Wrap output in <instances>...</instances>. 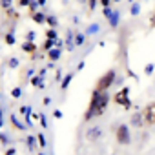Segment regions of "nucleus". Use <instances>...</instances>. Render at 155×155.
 <instances>
[{"label":"nucleus","instance_id":"1","mask_svg":"<svg viewBox=\"0 0 155 155\" xmlns=\"http://www.w3.org/2000/svg\"><path fill=\"white\" fill-rule=\"evenodd\" d=\"M108 104H110V93L108 91H97V90H93L91 97H90V102H88V108L84 111V120L88 122V120H91L95 117H101L106 111Z\"/></svg>","mask_w":155,"mask_h":155},{"label":"nucleus","instance_id":"22","mask_svg":"<svg viewBox=\"0 0 155 155\" xmlns=\"http://www.w3.org/2000/svg\"><path fill=\"white\" fill-rule=\"evenodd\" d=\"M26 142H28V148H29V150H35V146H37V139H35L33 135H29V137L26 139Z\"/></svg>","mask_w":155,"mask_h":155},{"label":"nucleus","instance_id":"21","mask_svg":"<svg viewBox=\"0 0 155 155\" xmlns=\"http://www.w3.org/2000/svg\"><path fill=\"white\" fill-rule=\"evenodd\" d=\"M37 142H38L40 148H46V137H44L42 131H38V135H37Z\"/></svg>","mask_w":155,"mask_h":155},{"label":"nucleus","instance_id":"27","mask_svg":"<svg viewBox=\"0 0 155 155\" xmlns=\"http://www.w3.org/2000/svg\"><path fill=\"white\" fill-rule=\"evenodd\" d=\"M31 2H33V0H18V6L20 8H29Z\"/></svg>","mask_w":155,"mask_h":155},{"label":"nucleus","instance_id":"33","mask_svg":"<svg viewBox=\"0 0 155 155\" xmlns=\"http://www.w3.org/2000/svg\"><path fill=\"white\" fill-rule=\"evenodd\" d=\"M95 31H99V24H91L88 29V33H95Z\"/></svg>","mask_w":155,"mask_h":155},{"label":"nucleus","instance_id":"29","mask_svg":"<svg viewBox=\"0 0 155 155\" xmlns=\"http://www.w3.org/2000/svg\"><path fill=\"white\" fill-rule=\"evenodd\" d=\"M139 9H140V6H139V4H133V6H131V15H133V17L139 15Z\"/></svg>","mask_w":155,"mask_h":155},{"label":"nucleus","instance_id":"41","mask_svg":"<svg viewBox=\"0 0 155 155\" xmlns=\"http://www.w3.org/2000/svg\"><path fill=\"white\" fill-rule=\"evenodd\" d=\"M111 2H120V0H111Z\"/></svg>","mask_w":155,"mask_h":155},{"label":"nucleus","instance_id":"39","mask_svg":"<svg viewBox=\"0 0 155 155\" xmlns=\"http://www.w3.org/2000/svg\"><path fill=\"white\" fill-rule=\"evenodd\" d=\"M2 124H4V119H2V108H0V128H2Z\"/></svg>","mask_w":155,"mask_h":155},{"label":"nucleus","instance_id":"25","mask_svg":"<svg viewBox=\"0 0 155 155\" xmlns=\"http://www.w3.org/2000/svg\"><path fill=\"white\" fill-rule=\"evenodd\" d=\"M37 8H38V4H37V0H33V2L29 4V13L33 15V13H37Z\"/></svg>","mask_w":155,"mask_h":155},{"label":"nucleus","instance_id":"36","mask_svg":"<svg viewBox=\"0 0 155 155\" xmlns=\"http://www.w3.org/2000/svg\"><path fill=\"white\" fill-rule=\"evenodd\" d=\"M26 38H28L29 42H33V38H35V33H33V31H29V33L26 35Z\"/></svg>","mask_w":155,"mask_h":155},{"label":"nucleus","instance_id":"32","mask_svg":"<svg viewBox=\"0 0 155 155\" xmlns=\"http://www.w3.org/2000/svg\"><path fill=\"white\" fill-rule=\"evenodd\" d=\"M0 4H2L6 9H9L11 8V0H0Z\"/></svg>","mask_w":155,"mask_h":155},{"label":"nucleus","instance_id":"19","mask_svg":"<svg viewBox=\"0 0 155 155\" xmlns=\"http://www.w3.org/2000/svg\"><path fill=\"white\" fill-rule=\"evenodd\" d=\"M46 38H49V40H57V29L49 28V29L46 31Z\"/></svg>","mask_w":155,"mask_h":155},{"label":"nucleus","instance_id":"10","mask_svg":"<svg viewBox=\"0 0 155 155\" xmlns=\"http://www.w3.org/2000/svg\"><path fill=\"white\" fill-rule=\"evenodd\" d=\"M60 55H62V51H60V48H53V49H49V51H48V58H49L51 62H55V60H58V58H60Z\"/></svg>","mask_w":155,"mask_h":155},{"label":"nucleus","instance_id":"17","mask_svg":"<svg viewBox=\"0 0 155 155\" xmlns=\"http://www.w3.org/2000/svg\"><path fill=\"white\" fill-rule=\"evenodd\" d=\"M84 40H86V35H82V33H77L73 42H75V46H82V44H84Z\"/></svg>","mask_w":155,"mask_h":155},{"label":"nucleus","instance_id":"24","mask_svg":"<svg viewBox=\"0 0 155 155\" xmlns=\"http://www.w3.org/2000/svg\"><path fill=\"white\" fill-rule=\"evenodd\" d=\"M153 69H155V66L150 62V64H146V68H144V73H146V75H151V73H153Z\"/></svg>","mask_w":155,"mask_h":155},{"label":"nucleus","instance_id":"3","mask_svg":"<svg viewBox=\"0 0 155 155\" xmlns=\"http://www.w3.org/2000/svg\"><path fill=\"white\" fill-rule=\"evenodd\" d=\"M113 102L117 104V106H122L124 110H130L131 108V99H130V88L128 86H124V88H120L115 95H113Z\"/></svg>","mask_w":155,"mask_h":155},{"label":"nucleus","instance_id":"42","mask_svg":"<svg viewBox=\"0 0 155 155\" xmlns=\"http://www.w3.org/2000/svg\"><path fill=\"white\" fill-rule=\"evenodd\" d=\"M38 155H44V153H38Z\"/></svg>","mask_w":155,"mask_h":155},{"label":"nucleus","instance_id":"18","mask_svg":"<svg viewBox=\"0 0 155 155\" xmlns=\"http://www.w3.org/2000/svg\"><path fill=\"white\" fill-rule=\"evenodd\" d=\"M46 22H48L49 28H53V29H55L57 24H58V22H57V17H53V15H48V17H46Z\"/></svg>","mask_w":155,"mask_h":155},{"label":"nucleus","instance_id":"14","mask_svg":"<svg viewBox=\"0 0 155 155\" xmlns=\"http://www.w3.org/2000/svg\"><path fill=\"white\" fill-rule=\"evenodd\" d=\"M20 113L24 115L26 122H28V124H31V115H33V113H31V108H29V106H22V108H20Z\"/></svg>","mask_w":155,"mask_h":155},{"label":"nucleus","instance_id":"23","mask_svg":"<svg viewBox=\"0 0 155 155\" xmlns=\"http://www.w3.org/2000/svg\"><path fill=\"white\" fill-rule=\"evenodd\" d=\"M20 95H22V88H13V90H11V97H13V99H18Z\"/></svg>","mask_w":155,"mask_h":155},{"label":"nucleus","instance_id":"4","mask_svg":"<svg viewBox=\"0 0 155 155\" xmlns=\"http://www.w3.org/2000/svg\"><path fill=\"white\" fill-rule=\"evenodd\" d=\"M115 140L120 146H128L131 142V131H130V126L128 124H119L115 128Z\"/></svg>","mask_w":155,"mask_h":155},{"label":"nucleus","instance_id":"12","mask_svg":"<svg viewBox=\"0 0 155 155\" xmlns=\"http://www.w3.org/2000/svg\"><path fill=\"white\" fill-rule=\"evenodd\" d=\"M46 17H48V15H44L42 11H37V13L31 15V20L37 22V24H44V22H46Z\"/></svg>","mask_w":155,"mask_h":155},{"label":"nucleus","instance_id":"20","mask_svg":"<svg viewBox=\"0 0 155 155\" xmlns=\"http://www.w3.org/2000/svg\"><path fill=\"white\" fill-rule=\"evenodd\" d=\"M4 40H6V44H8V46H13V44H15V35H13V31H11V33H6Z\"/></svg>","mask_w":155,"mask_h":155},{"label":"nucleus","instance_id":"28","mask_svg":"<svg viewBox=\"0 0 155 155\" xmlns=\"http://www.w3.org/2000/svg\"><path fill=\"white\" fill-rule=\"evenodd\" d=\"M99 2H101L102 9H104V8H111V0H99Z\"/></svg>","mask_w":155,"mask_h":155},{"label":"nucleus","instance_id":"34","mask_svg":"<svg viewBox=\"0 0 155 155\" xmlns=\"http://www.w3.org/2000/svg\"><path fill=\"white\" fill-rule=\"evenodd\" d=\"M9 68H13V69L18 68V60H17V58H11V60H9Z\"/></svg>","mask_w":155,"mask_h":155},{"label":"nucleus","instance_id":"7","mask_svg":"<svg viewBox=\"0 0 155 155\" xmlns=\"http://www.w3.org/2000/svg\"><path fill=\"white\" fill-rule=\"evenodd\" d=\"M131 124H133L135 128L144 126V119H142V113H140V111H135V113L131 115Z\"/></svg>","mask_w":155,"mask_h":155},{"label":"nucleus","instance_id":"31","mask_svg":"<svg viewBox=\"0 0 155 155\" xmlns=\"http://www.w3.org/2000/svg\"><path fill=\"white\" fill-rule=\"evenodd\" d=\"M150 28H151V29H155V11L150 15Z\"/></svg>","mask_w":155,"mask_h":155},{"label":"nucleus","instance_id":"11","mask_svg":"<svg viewBox=\"0 0 155 155\" xmlns=\"http://www.w3.org/2000/svg\"><path fill=\"white\" fill-rule=\"evenodd\" d=\"M31 86H33V88H38V90H42V88H44L42 75H33V77H31Z\"/></svg>","mask_w":155,"mask_h":155},{"label":"nucleus","instance_id":"43","mask_svg":"<svg viewBox=\"0 0 155 155\" xmlns=\"http://www.w3.org/2000/svg\"><path fill=\"white\" fill-rule=\"evenodd\" d=\"M130 2H133V0H130Z\"/></svg>","mask_w":155,"mask_h":155},{"label":"nucleus","instance_id":"13","mask_svg":"<svg viewBox=\"0 0 155 155\" xmlns=\"http://www.w3.org/2000/svg\"><path fill=\"white\" fill-rule=\"evenodd\" d=\"M108 22H110V28L115 29V28L119 26V13H117V11H111V15L108 17Z\"/></svg>","mask_w":155,"mask_h":155},{"label":"nucleus","instance_id":"40","mask_svg":"<svg viewBox=\"0 0 155 155\" xmlns=\"http://www.w3.org/2000/svg\"><path fill=\"white\" fill-rule=\"evenodd\" d=\"M37 4H38V6H44V4H46V0H37Z\"/></svg>","mask_w":155,"mask_h":155},{"label":"nucleus","instance_id":"2","mask_svg":"<svg viewBox=\"0 0 155 155\" xmlns=\"http://www.w3.org/2000/svg\"><path fill=\"white\" fill-rule=\"evenodd\" d=\"M115 81H117L115 69H108L106 73H102V75L99 77V81H97V84H95V90H97V91H108V90L115 84Z\"/></svg>","mask_w":155,"mask_h":155},{"label":"nucleus","instance_id":"15","mask_svg":"<svg viewBox=\"0 0 155 155\" xmlns=\"http://www.w3.org/2000/svg\"><path fill=\"white\" fill-rule=\"evenodd\" d=\"M55 42H57V40H49V38H46V40H44V44H42V49H44V51L53 49V48H55Z\"/></svg>","mask_w":155,"mask_h":155},{"label":"nucleus","instance_id":"38","mask_svg":"<svg viewBox=\"0 0 155 155\" xmlns=\"http://www.w3.org/2000/svg\"><path fill=\"white\" fill-rule=\"evenodd\" d=\"M6 155H15V148H9V150H6Z\"/></svg>","mask_w":155,"mask_h":155},{"label":"nucleus","instance_id":"35","mask_svg":"<svg viewBox=\"0 0 155 155\" xmlns=\"http://www.w3.org/2000/svg\"><path fill=\"white\" fill-rule=\"evenodd\" d=\"M53 117H55V119H62V111H60V110H55V111H53Z\"/></svg>","mask_w":155,"mask_h":155},{"label":"nucleus","instance_id":"6","mask_svg":"<svg viewBox=\"0 0 155 155\" xmlns=\"http://www.w3.org/2000/svg\"><path fill=\"white\" fill-rule=\"evenodd\" d=\"M101 137H102V131H101V128H90V130L86 131V139H88L90 142H97Z\"/></svg>","mask_w":155,"mask_h":155},{"label":"nucleus","instance_id":"9","mask_svg":"<svg viewBox=\"0 0 155 155\" xmlns=\"http://www.w3.org/2000/svg\"><path fill=\"white\" fill-rule=\"evenodd\" d=\"M73 77H75V73H68L64 79L60 81V90H62V91H66V90L69 88V84H71V81H73Z\"/></svg>","mask_w":155,"mask_h":155},{"label":"nucleus","instance_id":"37","mask_svg":"<svg viewBox=\"0 0 155 155\" xmlns=\"http://www.w3.org/2000/svg\"><path fill=\"white\" fill-rule=\"evenodd\" d=\"M0 142H2V144H8V137L0 133Z\"/></svg>","mask_w":155,"mask_h":155},{"label":"nucleus","instance_id":"5","mask_svg":"<svg viewBox=\"0 0 155 155\" xmlns=\"http://www.w3.org/2000/svg\"><path fill=\"white\" fill-rule=\"evenodd\" d=\"M140 113H142L144 124H148V126H155V102H148Z\"/></svg>","mask_w":155,"mask_h":155},{"label":"nucleus","instance_id":"8","mask_svg":"<svg viewBox=\"0 0 155 155\" xmlns=\"http://www.w3.org/2000/svg\"><path fill=\"white\" fill-rule=\"evenodd\" d=\"M37 48H38V46H37L35 42H29V40H26V42L22 44V51H24V53H29V55H33V53L37 51Z\"/></svg>","mask_w":155,"mask_h":155},{"label":"nucleus","instance_id":"30","mask_svg":"<svg viewBox=\"0 0 155 155\" xmlns=\"http://www.w3.org/2000/svg\"><path fill=\"white\" fill-rule=\"evenodd\" d=\"M97 2H99V0H88V8H90V11H93V9H95Z\"/></svg>","mask_w":155,"mask_h":155},{"label":"nucleus","instance_id":"16","mask_svg":"<svg viewBox=\"0 0 155 155\" xmlns=\"http://www.w3.org/2000/svg\"><path fill=\"white\" fill-rule=\"evenodd\" d=\"M11 124H13V126H15L18 131H24V124H22V122H20V120L15 117V115H11Z\"/></svg>","mask_w":155,"mask_h":155},{"label":"nucleus","instance_id":"26","mask_svg":"<svg viewBox=\"0 0 155 155\" xmlns=\"http://www.w3.org/2000/svg\"><path fill=\"white\" fill-rule=\"evenodd\" d=\"M38 120H40V124H42V128H48V120H46V117H44V113H38Z\"/></svg>","mask_w":155,"mask_h":155}]
</instances>
